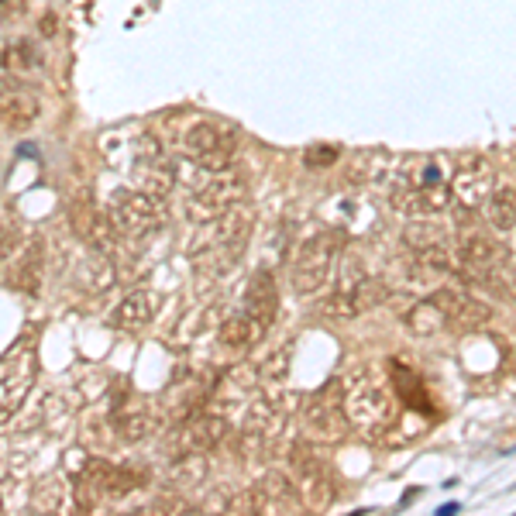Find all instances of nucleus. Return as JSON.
I'll list each match as a JSON object with an SVG mask.
<instances>
[{"instance_id":"24","label":"nucleus","mask_w":516,"mask_h":516,"mask_svg":"<svg viewBox=\"0 0 516 516\" xmlns=\"http://www.w3.org/2000/svg\"><path fill=\"white\" fill-rule=\"evenodd\" d=\"M135 179H138V190H145V193H152V197L166 200L169 193H172V186H176V169H172L166 159H159V162H152V166L138 169Z\"/></svg>"},{"instance_id":"8","label":"nucleus","mask_w":516,"mask_h":516,"mask_svg":"<svg viewBox=\"0 0 516 516\" xmlns=\"http://www.w3.org/2000/svg\"><path fill=\"white\" fill-rule=\"evenodd\" d=\"M69 228H73L76 238L83 241L90 252H107L111 255L117 245H121V234H117L114 221L107 210H100L97 197H93V190H83L76 193L73 200H69Z\"/></svg>"},{"instance_id":"23","label":"nucleus","mask_w":516,"mask_h":516,"mask_svg":"<svg viewBox=\"0 0 516 516\" xmlns=\"http://www.w3.org/2000/svg\"><path fill=\"white\" fill-rule=\"evenodd\" d=\"M482 210H486V221L496 231H513L516 228V190L513 186H492Z\"/></svg>"},{"instance_id":"18","label":"nucleus","mask_w":516,"mask_h":516,"mask_svg":"<svg viewBox=\"0 0 516 516\" xmlns=\"http://www.w3.org/2000/svg\"><path fill=\"white\" fill-rule=\"evenodd\" d=\"M492 193V172L482 159H468L461 162L455 179H451V197H458V203L465 207H482Z\"/></svg>"},{"instance_id":"3","label":"nucleus","mask_w":516,"mask_h":516,"mask_svg":"<svg viewBox=\"0 0 516 516\" xmlns=\"http://www.w3.org/2000/svg\"><path fill=\"white\" fill-rule=\"evenodd\" d=\"M183 152L203 172L231 169L234 159H238V135L224 121H197L186 128Z\"/></svg>"},{"instance_id":"14","label":"nucleus","mask_w":516,"mask_h":516,"mask_svg":"<svg viewBox=\"0 0 516 516\" xmlns=\"http://www.w3.org/2000/svg\"><path fill=\"white\" fill-rule=\"evenodd\" d=\"M241 310H245V314L252 317L265 334H269V327L276 324V317H279V286H276V276H272L269 269L252 272L248 289H245V307Z\"/></svg>"},{"instance_id":"31","label":"nucleus","mask_w":516,"mask_h":516,"mask_svg":"<svg viewBox=\"0 0 516 516\" xmlns=\"http://www.w3.org/2000/svg\"><path fill=\"white\" fill-rule=\"evenodd\" d=\"M21 248H25V231H21V224L14 221L0 224V272L14 262V255H18Z\"/></svg>"},{"instance_id":"17","label":"nucleus","mask_w":516,"mask_h":516,"mask_svg":"<svg viewBox=\"0 0 516 516\" xmlns=\"http://www.w3.org/2000/svg\"><path fill=\"white\" fill-rule=\"evenodd\" d=\"M42 279H45V245L38 238H31L11 262V272H7V283L18 293L38 296L42 293Z\"/></svg>"},{"instance_id":"10","label":"nucleus","mask_w":516,"mask_h":516,"mask_svg":"<svg viewBox=\"0 0 516 516\" xmlns=\"http://www.w3.org/2000/svg\"><path fill=\"white\" fill-rule=\"evenodd\" d=\"M389 300V283L379 276H362L355 286L334 289L327 300H320L317 314L327 320H355L362 314H369L379 303Z\"/></svg>"},{"instance_id":"9","label":"nucleus","mask_w":516,"mask_h":516,"mask_svg":"<svg viewBox=\"0 0 516 516\" xmlns=\"http://www.w3.org/2000/svg\"><path fill=\"white\" fill-rule=\"evenodd\" d=\"M228 437V420L224 413H190L179 420V427L166 437V455L186 458V455H210L217 444Z\"/></svg>"},{"instance_id":"32","label":"nucleus","mask_w":516,"mask_h":516,"mask_svg":"<svg viewBox=\"0 0 516 516\" xmlns=\"http://www.w3.org/2000/svg\"><path fill=\"white\" fill-rule=\"evenodd\" d=\"M35 510H49V513L62 510V486H59V479H45L42 486L35 489Z\"/></svg>"},{"instance_id":"13","label":"nucleus","mask_w":516,"mask_h":516,"mask_svg":"<svg viewBox=\"0 0 516 516\" xmlns=\"http://www.w3.org/2000/svg\"><path fill=\"white\" fill-rule=\"evenodd\" d=\"M389 203L400 210L403 217H434L441 210L451 207V186L448 183H434V186H396L389 190Z\"/></svg>"},{"instance_id":"25","label":"nucleus","mask_w":516,"mask_h":516,"mask_svg":"<svg viewBox=\"0 0 516 516\" xmlns=\"http://www.w3.org/2000/svg\"><path fill=\"white\" fill-rule=\"evenodd\" d=\"M114 279H117V272H114V262H111V255L107 252H90V258H86V265H83V286H86V293H107V289L114 286Z\"/></svg>"},{"instance_id":"29","label":"nucleus","mask_w":516,"mask_h":516,"mask_svg":"<svg viewBox=\"0 0 516 516\" xmlns=\"http://www.w3.org/2000/svg\"><path fill=\"white\" fill-rule=\"evenodd\" d=\"M35 62H38V52H35V45L25 42V38H21V42H11L4 49V56H0V66H4L7 73H28Z\"/></svg>"},{"instance_id":"19","label":"nucleus","mask_w":516,"mask_h":516,"mask_svg":"<svg viewBox=\"0 0 516 516\" xmlns=\"http://www.w3.org/2000/svg\"><path fill=\"white\" fill-rule=\"evenodd\" d=\"M152 317H155V296L145 293V289H135V293H128L111 310V327H117V331H142V327L152 324Z\"/></svg>"},{"instance_id":"34","label":"nucleus","mask_w":516,"mask_h":516,"mask_svg":"<svg viewBox=\"0 0 516 516\" xmlns=\"http://www.w3.org/2000/svg\"><path fill=\"white\" fill-rule=\"evenodd\" d=\"M262 372H265L262 379H269V382H279V379H283V375L289 372V348H286V344L276 351V355L269 358V362H265Z\"/></svg>"},{"instance_id":"12","label":"nucleus","mask_w":516,"mask_h":516,"mask_svg":"<svg viewBox=\"0 0 516 516\" xmlns=\"http://www.w3.org/2000/svg\"><path fill=\"white\" fill-rule=\"evenodd\" d=\"M455 255H458L461 272H468V276H479L482 283H496L499 286L496 272L503 269L506 252L499 248L496 238H486V234H479V231H468V234H461V238L455 241Z\"/></svg>"},{"instance_id":"36","label":"nucleus","mask_w":516,"mask_h":516,"mask_svg":"<svg viewBox=\"0 0 516 516\" xmlns=\"http://www.w3.org/2000/svg\"><path fill=\"white\" fill-rule=\"evenodd\" d=\"M56 31V14H45V21H42V35H52Z\"/></svg>"},{"instance_id":"26","label":"nucleus","mask_w":516,"mask_h":516,"mask_svg":"<svg viewBox=\"0 0 516 516\" xmlns=\"http://www.w3.org/2000/svg\"><path fill=\"white\" fill-rule=\"evenodd\" d=\"M207 472H210L207 455H186V458L172 461L169 482H172V489H197V486H203Z\"/></svg>"},{"instance_id":"20","label":"nucleus","mask_w":516,"mask_h":516,"mask_svg":"<svg viewBox=\"0 0 516 516\" xmlns=\"http://www.w3.org/2000/svg\"><path fill=\"white\" fill-rule=\"evenodd\" d=\"M403 327L413 334V338H434V334H441L444 327H451V317L434 296H427V300H417L410 310H406Z\"/></svg>"},{"instance_id":"27","label":"nucleus","mask_w":516,"mask_h":516,"mask_svg":"<svg viewBox=\"0 0 516 516\" xmlns=\"http://www.w3.org/2000/svg\"><path fill=\"white\" fill-rule=\"evenodd\" d=\"M258 489H262L276 506H296V503H300V492H296L293 475L283 472V468H269V472L258 479Z\"/></svg>"},{"instance_id":"2","label":"nucleus","mask_w":516,"mask_h":516,"mask_svg":"<svg viewBox=\"0 0 516 516\" xmlns=\"http://www.w3.org/2000/svg\"><path fill=\"white\" fill-rule=\"evenodd\" d=\"M344 248V231H317L296 248L293 262H289V283H293V293L300 296H314L320 286L331 279L334 265H338V255Z\"/></svg>"},{"instance_id":"16","label":"nucleus","mask_w":516,"mask_h":516,"mask_svg":"<svg viewBox=\"0 0 516 516\" xmlns=\"http://www.w3.org/2000/svg\"><path fill=\"white\" fill-rule=\"evenodd\" d=\"M42 114V100L25 86H0V131H25Z\"/></svg>"},{"instance_id":"11","label":"nucleus","mask_w":516,"mask_h":516,"mask_svg":"<svg viewBox=\"0 0 516 516\" xmlns=\"http://www.w3.org/2000/svg\"><path fill=\"white\" fill-rule=\"evenodd\" d=\"M31 382H35V355L31 351H14L0 358V427L21 410Z\"/></svg>"},{"instance_id":"1","label":"nucleus","mask_w":516,"mask_h":516,"mask_svg":"<svg viewBox=\"0 0 516 516\" xmlns=\"http://www.w3.org/2000/svg\"><path fill=\"white\" fill-rule=\"evenodd\" d=\"M341 406L348 413L351 427L365 430V434H382L393 427L396 420V393L375 365H355L341 375Z\"/></svg>"},{"instance_id":"33","label":"nucleus","mask_w":516,"mask_h":516,"mask_svg":"<svg viewBox=\"0 0 516 516\" xmlns=\"http://www.w3.org/2000/svg\"><path fill=\"white\" fill-rule=\"evenodd\" d=\"M338 159H341V148L338 145H310L307 152H303V162H307L310 169L334 166Z\"/></svg>"},{"instance_id":"5","label":"nucleus","mask_w":516,"mask_h":516,"mask_svg":"<svg viewBox=\"0 0 516 516\" xmlns=\"http://www.w3.org/2000/svg\"><path fill=\"white\" fill-rule=\"evenodd\" d=\"M107 214H111L121 241H148L155 231L162 228V221H166V214H162V200L152 197V193H145V190L114 193Z\"/></svg>"},{"instance_id":"4","label":"nucleus","mask_w":516,"mask_h":516,"mask_svg":"<svg viewBox=\"0 0 516 516\" xmlns=\"http://www.w3.org/2000/svg\"><path fill=\"white\" fill-rule=\"evenodd\" d=\"M248 200V176L234 169H221V172H207V179L193 183L190 190V214L197 221H210V217H221L228 210L241 207Z\"/></svg>"},{"instance_id":"35","label":"nucleus","mask_w":516,"mask_h":516,"mask_svg":"<svg viewBox=\"0 0 516 516\" xmlns=\"http://www.w3.org/2000/svg\"><path fill=\"white\" fill-rule=\"evenodd\" d=\"M31 11V0H0V21H18Z\"/></svg>"},{"instance_id":"15","label":"nucleus","mask_w":516,"mask_h":516,"mask_svg":"<svg viewBox=\"0 0 516 516\" xmlns=\"http://www.w3.org/2000/svg\"><path fill=\"white\" fill-rule=\"evenodd\" d=\"M303 420H307V430L317 437V441H327V444H338L348 437L351 430V420L344 413L341 403H331L327 396H314L307 406H303Z\"/></svg>"},{"instance_id":"7","label":"nucleus","mask_w":516,"mask_h":516,"mask_svg":"<svg viewBox=\"0 0 516 516\" xmlns=\"http://www.w3.org/2000/svg\"><path fill=\"white\" fill-rule=\"evenodd\" d=\"M286 461H289V475L296 482V492H300V503L307 510H327L334 503V482L320 451L310 441H300L289 448Z\"/></svg>"},{"instance_id":"30","label":"nucleus","mask_w":516,"mask_h":516,"mask_svg":"<svg viewBox=\"0 0 516 516\" xmlns=\"http://www.w3.org/2000/svg\"><path fill=\"white\" fill-rule=\"evenodd\" d=\"M441 238H444V231L437 228V224H430L427 217L406 224V231H403V241L413 248V252H420V248H430V245H441Z\"/></svg>"},{"instance_id":"21","label":"nucleus","mask_w":516,"mask_h":516,"mask_svg":"<svg viewBox=\"0 0 516 516\" xmlns=\"http://www.w3.org/2000/svg\"><path fill=\"white\" fill-rule=\"evenodd\" d=\"M262 338H265V331L245 314V310H234V314H228V317L221 320V344H224V348L245 351V348H252V344H258Z\"/></svg>"},{"instance_id":"22","label":"nucleus","mask_w":516,"mask_h":516,"mask_svg":"<svg viewBox=\"0 0 516 516\" xmlns=\"http://www.w3.org/2000/svg\"><path fill=\"white\" fill-rule=\"evenodd\" d=\"M111 430H117V441L121 444H142L145 437L155 434V413L142 410V406H135V410H121L111 420Z\"/></svg>"},{"instance_id":"37","label":"nucleus","mask_w":516,"mask_h":516,"mask_svg":"<svg viewBox=\"0 0 516 516\" xmlns=\"http://www.w3.org/2000/svg\"><path fill=\"white\" fill-rule=\"evenodd\" d=\"M0 510H4V499H0Z\"/></svg>"},{"instance_id":"28","label":"nucleus","mask_w":516,"mask_h":516,"mask_svg":"<svg viewBox=\"0 0 516 516\" xmlns=\"http://www.w3.org/2000/svg\"><path fill=\"white\" fill-rule=\"evenodd\" d=\"M224 510H228V513H272V510H276V503H272V499L265 496L258 486H252V489L234 492L228 503H224Z\"/></svg>"},{"instance_id":"6","label":"nucleus","mask_w":516,"mask_h":516,"mask_svg":"<svg viewBox=\"0 0 516 516\" xmlns=\"http://www.w3.org/2000/svg\"><path fill=\"white\" fill-rule=\"evenodd\" d=\"M138 472L131 468H121V465H111L104 458H93L83 465L80 479H76V503L83 510H97L100 503L107 499H124L138 489Z\"/></svg>"}]
</instances>
